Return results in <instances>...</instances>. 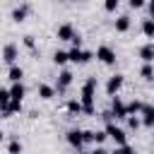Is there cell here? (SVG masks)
<instances>
[{
  "label": "cell",
  "mask_w": 154,
  "mask_h": 154,
  "mask_svg": "<svg viewBox=\"0 0 154 154\" xmlns=\"http://www.w3.org/2000/svg\"><path fill=\"white\" fill-rule=\"evenodd\" d=\"M94 94H96V77H89L87 82H84V87H82V96H79V101H82V111L84 113H94Z\"/></svg>",
  "instance_id": "1"
},
{
  "label": "cell",
  "mask_w": 154,
  "mask_h": 154,
  "mask_svg": "<svg viewBox=\"0 0 154 154\" xmlns=\"http://www.w3.org/2000/svg\"><path fill=\"white\" fill-rule=\"evenodd\" d=\"M106 132H108V137L116 142V147H125V144H128V135H125V130L118 128L116 123H108V125H106Z\"/></svg>",
  "instance_id": "2"
},
{
  "label": "cell",
  "mask_w": 154,
  "mask_h": 154,
  "mask_svg": "<svg viewBox=\"0 0 154 154\" xmlns=\"http://www.w3.org/2000/svg\"><path fill=\"white\" fill-rule=\"evenodd\" d=\"M111 113H113V118H118V120H128V118H130L128 103H123L120 96H113V99H111Z\"/></svg>",
  "instance_id": "3"
},
{
  "label": "cell",
  "mask_w": 154,
  "mask_h": 154,
  "mask_svg": "<svg viewBox=\"0 0 154 154\" xmlns=\"http://www.w3.org/2000/svg\"><path fill=\"white\" fill-rule=\"evenodd\" d=\"M65 140H67V144H70V147H75L77 152H82V147H84V130L72 128V130H67Z\"/></svg>",
  "instance_id": "4"
},
{
  "label": "cell",
  "mask_w": 154,
  "mask_h": 154,
  "mask_svg": "<svg viewBox=\"0 0 154 154\" xmlns=\"http://www.w3.org/2000/svg\"><path fill=\"white\" fill-rule=\"evenodd\" d=\"M96 58H99L103 65H116V51H113L111 46H106V43H101V46L96 48Z\"/></svg>",
  "instance_id": "5"
},
{
  "label": "cell",
  "mask_w": 154,
  "mask_h": 154,
  "mask_svg": "<svg viewBox=\"0 0 154 154\" xmlns=\"http://www.w3.org/2000/svg\"><path fill=\"white\" fill-rule=\"evenodd\" d=\"M123 82H125V79H123V75H118V72H116V75H111V77H108V82H106V94H108L111 99H113V96H118V91H120Z\"/></svg>",
  "instance_id": "6"
},
{
  "label": "cell",
  "mask_w": 154,
  "mask_h": 154,
  "mask_svg": "<svg viewBox=\"0 0 154 154\" xmlns=\"http://www.w3.org/2000/svg\"><path fill=\"white\" fill-rule=\"evenodd\" d=\"M75 34H77V31H75V26H72L70 22H65V24H60V26L55 29V36H58L60 41H72Z\"/></svg>",
  "instance_id": "7"
},
{
  "label": "cell",
  "mask_w": 154,
  "mask_h": 154,
  "mask_svg": "<svg viewBox=\"0 0 154 154\" xmlns=\"http://www.w3.org/2000/svg\"><path fill=\"white\" fill-rule=\"evenodd\" d=\"M17 55H19V51H17V46L14 43H5V48H2V60L12 67L14 65V60H17Z\"/></svg>",
  "instance_id": "8"
},
{
  "label": "cell",
  "mask_w": 154,
  "mask_h": 154,
  "mask_svg": "<svg viewBox=\"0 0 154 154\" xmlns=\"http://www.w3.org/2000/svg\"><path fill=\"white\" fill-rule=\"evenodd\" d=\"M140 58H142L144 65H152L154 63V41H149V43H144L140 48Z\"/></svg>",
  "instance_id": "9"
},
{
  "label": "cell",
  "mask_w": 154,
  "mask_h": 154,
  "mask_svg": "<svg viewBox=\"0 0 154 154\" xmlns=\"http://www.w3.org/2000/svg\"><path fill=\"white\" fill-rule=\"evenodd\" d=\"M72 79H75V75H72L70 70H63V72L58 75V87H55V89H58V91H63V89H67V87L72 84Z\"/></svg>",
  "instance_id": "10"
},
{
  "label": "cell",
  "mask_w": 154,
  "mask_h": 154,
  "mask_svg": "<svg viewBox=\"0 0 154 154\" xmlns=\"http://www.w3.org/2000/svg\"><path fill=\"white\" fill-rule=\"evenodd\" d=\"M10 96H12V101H19V103H22V99L26 96V87H24L22 82H19V84H12V87H10Z\"/></svg>",
  "instance_id": "11"
},
{
  "label": "cell",
  "mask_w": 154,
  "mask_h": 154,
  "mask_svg": "<svg viewBox=\"0 0 154 154\" xmlns=\"http://www.w3.org/2000/svg\"><path fill=\"white\" fill-rule=\"evenodd\" d=\"M22 77H24V70H22L19 65H12V67L7 70V79H10L12 84H19V82H22Z\"/></svg>",
  "instance_id": "12"
},
{
  "label": "cell",
  "mask_w": 154,
  "mask_h": 154,
  "mask_svg": "<svg viewBox=\"0 0 154 154\" xmlns=\"http://www.w3.org/2000/svg\"><path fill=\"white\" fill-rule=\"evenodd\" d=\"M142 125L144 128H154V106H144L142 108Z\"/></svg>",
  "instance_id": "13"
},
{
  "label": "cell",
  "mask_w": 154,
  "mask_h": 154,
  "mask_svg": "<svg viewBox=\"0 0 154 154\" xmlns=\"http://www.w3.org/2000/svg\"><path fill=\"white\" fill-rule=\"evenodd\" d=\"M36 91H38V96H41L43 101H48V99H53V96H55V91H58V89H55V87H51V84H38V89H36Z\"/></svg>",
  "instance_id": "14"
},
{
  "label": "cell",
  "mask_w": 154,
  "mask_h": 154,
  "mask_svg": "<svg viewBox=\"0 0 154 154\" xmlns=\"http://www.w3.org/2000/svg\"><path fill=\"white\" fill-rule=\"evenodd\" d=\"M26 14H29V5H19V7L12 10V19H14V22H24Z\"/></svg>",
  "instance_id": "15"
},
{
  "label": "cell",
  "mask_w": 154,
  "mask_h": 154,
  "mask_svg": "<svg viewBox=\"0 0 154 154\" xmlns=\"http://www.w3.org/2000/svg\"><path fill=\"white\" fill-rule=\"evenodd\" d=\"M128 29H130V17H128V14H120V17L116 19V31H118V34H125Z\"/></svg>",
  "instance_id": "16"
},
{
  "label": "cell",
  "mask_w": 154,
  "mask_h": 154,
  "mask_svg": "<svg viewBox=\"0 0 154 154\" xmlns=\"http://www.w3.org/2000/svg\"><path fill=\"white\" fill-rule=\"evenodd\" d=\"M67 55H70V63H77V65L84 63V51H82V48H70Z\"/></svg>",
  "instance_id": "17"
},
{
  "label": "cell",
  "mask_w": 154,
  "mask_h": 154,
  "mask_svg": "<svg viewBox=\"0 0 154 154\" xmlns=\"http://www.w3.org/2000/svg\"><path fill=\"white\" fill-rule=\"evenodd\" d=\"M142 34L147 36V38H154V19H142Z\"/></svg>",
  "instance_id": "18"
},
{
  "label": "cell",
  "mask_w": 154,
  "mask_h": 154,
  "mask_svg": "<svg viewBox=\"0 0 154 154\" xmlns=\"http://www.w3.org/2000/svg\"><path fill=\"white\" fill-rule=\"evenodd\" d=\"M67 113H70V116H75V113H84V111H82V101L70 99V101H67Z\"/></svg>",
  "instance_id": "19"
},
{
  "label": "cell",
  "mask_w": 154,
  "mask_h": 154,
  "mask_svg": "<svg viewBox=\"0 0 154 154\" xmlns=\"http://www.w3.org/2000/svg\"><path fill=\"white\" fill-rule=\"evenodd\" d=\"M142 108H144V103H142V101H137V99H132V101L128 103V113H130V116L142 113Z\"/></svg>",
  "instance_id": "20"
},
{
  "label": "cell",
  "mask_w": 154,
  "mask_h": 154,
  "mask_svg": "<svg viewBox=\"0 0 154 154\" xmlns=\"http://www.w3.org/2000/svg\"><path fill=\"white\" fill-rule=\"evenodd\" d=\"M67 60H70L67 51H55V53H53V63H55V65H65Z\"/></svg>",
  "instance_id": "21"
},
{
  "label": "cell",
  "mask_w": 154,
  "mask_h": 154,
  "mask_svg": "<svg viewBox=\"0 0 154 154\" xmlns=\"http://www.w3.org/2000/svg\"><path fill=\"white\" fill-rule=\"evenodd\" d=\"M140 77L147 79V82H152V79H154V67H152V65H142V67H140Z\"/></svg>",
  "instance_id": "22"
},
{
  "label": "cell",
  "mask_w": 154,
  "mask_h": 154,
  "mask_svg": "<svg viewBox=\"0 0 154 154\" xmlns=\"http://www.w3.org/2000/svg\"><path fill=\"white\" fill-rule=\"evenodd\" d=\"M22 149H24V147H22L19 140H12V142L7 144V152H10V154H22Z\"/></svg>",
  "instance_id": "23"
},
{
  "label": "cell",
  "mask_w": 154,
  "mask_h": 154,
  "mask_svg": "<svg viewBox=\"0 0 154 154\" xmlns=\"http://www.w3.org/2000/svg\"><path fill=\"white\" fill-rule=\"evenodd\" d=\"M118 7H120L118 0H106V2H103V10H106V12H116Z\"/></svg>",
  "instance_id": "24"
},
{
  "label": "cell",
  "mask_w": 154,
  "mask_h": 154,
  "mask_svg": "<svg viewBox=\"0 0 154 154\" xmlns=\"http://www.w3.org/2000/svg\"><path fill=\"white\" fill-rule=\"evenodd\" d=\"M140 125H142V120H140L137 116H130V118H128V128H130V130H137Z\"/></svg>",
  "instance_id": "25"
},
{
  "label": "cell",
  "mask_w": 154,
  "mask_h": 154,
  "mask_svg": "<svg viewBox=\"0 0 154 154\" xmlns=\"http://www.w3.org/2000/svg\"><path fill=\"white\" fill-rule=\"evenodd\" d=\"M111 154H135V149H132L130 144H125V147H116Z\"/></svg>",
  "instance_id": "26"
},
{
  "label": "cell",
  "mask_w": 154,
  "mask_h": 154,
  "mask_svg": "<svg viewBox=\"0 0 154 154\" xmlns=\"http://www.w3.org/2000/svg\"><path fill=\"white\" fill-rule=\"evenodd\" d=\"M106 137H108V132H106V130H96V144H99V147L106 142Z\"/></svg>",
  "instance_id": "27"
},
{
  "label": "cell",
  "mask_w": 154,
  "mask_h": 154,
  "mask_svg": "<svg viewBox=\"0 0 154 154\" xmlns=\"http://www.w3.org/2000/svg\"><path fill=\"white\" fill-rule=\"evenodd\" d=\"M128 5H130V10H142V7H144V2H142V0H130Z\"/></svg>",
  "instance_id": "28"
},
{
  "label": "cell",
  "mask_w": 154,
  "mask_h": 154,
  "mask_svg": "<svg viewBox=\"0 0 154 154\" xmlns=\"http://www.w3.org/2000/svg\"><path fill=\"white\" fill-rule=\"evenodd\" d=\"M70 43H72V48H82V36H79V34H75V38H72Z\"/></svg>",
  "instance_id": "29"
},
{
  "label": "cell",
  "mask_w": 154,
  "mask_h": 154,
  "mask_svg": "<svg viewBox=\"0 0 154 154\" xmlns=\"http://www.w3.org/2000/svg\"><path fill=\"white\" fill-rule=\"evenodd\" d=\"M24 46L26 48H34V36H24Z\"/></svg>",
  "instance_id": "30"
},
{
  "label": "cell",
  "mask_w": 154,
  "mask_h": 154,
  "mask_svg": "<svg viewBox=\"0 0 154 154\" xmlns=\"http://www.w3.org/2000/svg\"><path fill=\"white\" fill-rule=\"evenodd\" d=\"M147 12H149V19H154V0L147 2Z\"/></svg>",
  "instance_id": "31"
},
{
  "label": "cell",
  "mask_w": 154,
  "mask_h": 154,
  "mask_svg": "<svg viewBox=\"0 0 154 154\" xmlns=\"http://www.w3.org/2000/svg\"><path fill=\"white\" fill-rule=\"evenodd\" d=\"M91 154H111V152H108V149H103V147H96Z\"/></svg>",
  "instance_id": "32"
},
{
  "label": "cell",
  "mask_w": 154,
  "mask_h": 154,
  "mask_svg": "<svg viewBox=\"0 0 154 154\" xmlns=\"http://www.w3.org/2000/svg\"><path fill=\"white\" fill-rule=\"evenodd\" d=\"M79 154H91V152H79Z\"/></svg>",
  "instance_id": "33"
},
{
  "label": "cell",
  "mask_w": 154,
  "mask_h": 154,
  "mask_svg": "<svg viewBox=\"0 0 154 154\" xmlns=\"http://www.w3.org/2000/svg\"><path fill=\"white\" fill-rule=\"evenodd\" d=\"M152 82H154V79H152Z\"/></svg>",
  "instance_id": "34"
}]
</instances>
